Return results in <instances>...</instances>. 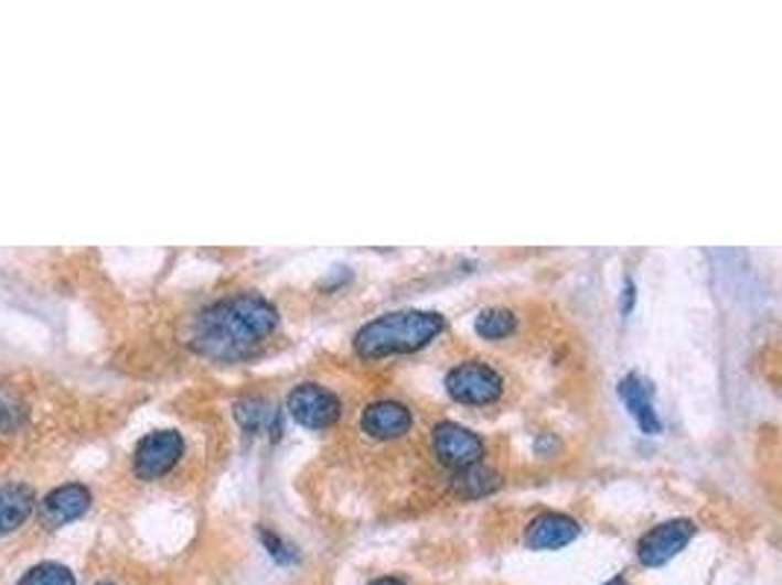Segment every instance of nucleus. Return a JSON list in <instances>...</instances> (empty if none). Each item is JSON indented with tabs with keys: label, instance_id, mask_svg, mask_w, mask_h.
Instances as JSON below:
<instances>
[{
	"label": "nucleus",
	"instance_id": "2eb2a0df",
	"mask_svg": "<svg viewBox=\"0 0 782 585\" xmlns=\"http://www.w3.org/2000/svg\"><path fill=\"white\" fill-rule=\"evenodd\" d=\"M454 486H458V492L463 495V498H484V495L495 492L499 489V477H495V472H490L486 466H472V468H463V472H454Z\"/></svg>",
	"mask_w": 782,
	"mask_h": 585
},
{
	"label": "nucleus",
	"instance_id": "f03ea898",
	"mask_svg": "<svg viewBox=\"0 0 782 585\" xmlns=\"http://www.w3.org/2000/svg\"><path fill=\"white\" fill-rule=\"evenodd\" d=\"M446 332V319L437 311H390L361 325L352 337V346L364 360L414 355L431 346Z\"/></svg>",
	"mask_w": 782,
	"mask_h": 585
},
{
	"label": "nucleus",
	"instance_id": "7ed1b4c3",
	"mask_svg": "<svg viewBox=\"0 0 782 585\" xmlns=\"http://www.w3.org/2000/svg\"><path fill=\"white\" fill-rule=\"evenodd\" d=\"M449 399L458 404H469V408H490L502 399L504 378L495 366L484 364V360H463V364L451 366L442 381Z\"/></svg>",
	"mask_w": 782,
	"mask_h": 585
},
{
	"label": "nucleus",
	"instance_id": "0eeeda50",
	"mask_svg": "<svg viewBox=\"0 0 782 585\" xmlns=\"http://www.w3.org/2000/svg\"><path fill=\"white\" fill-rule=\"evenodd\" d=\"M695 539V521L689 518H672L663 524L651 527L636 544V556L645 568H663L665 562L681 556L683 548Z\"/></svg>",
	"mask_w": 782,
	"mask_h": 585
},
{
	"label": "nucleus",
	"instance_id": "9b49d317",
	"mask_svg": "<svg viewBox=\"0 0 782 585\" xmlns=\"http://www.w3.org/2000/svg\"><path fill=\"white\" fill-rule=\"evenodd\" d=\"M619 399L630 410V416L639 424V431L647 433V436H656V433L663 431V419L654 410V390H651V383L642 375H624L621 378Z\"/></svg>",
	"mask_w": 782,
	"mask_h": 585
},
{
	"label": "nucleus",
	"instance_id": "412c9836",
	"mask_svg": "<svg viewBox=\"0 0 782 585\" xmlns=\"http://www.w3.org/2000/svg\"><path fill=\"white\" fill-rule=\"evenodd\" d=\"M607 585H628V579H624V577H615V579H610V583H607Z\"/></svg>",
	"mask_w": 782,
	"mask_h": 585
},
{
	"label": "nucleus",
	"instance_id": "6ab92c4d",
	"mask_svg": "<svg viewBox=\"0 0 782 585\" xmlns=\"http://www.w3.org/2000/svg\"><path fill=\"white\" fill-rule=\"evenodd\" d=\"M633 302H636V284H633V279H628L624 281V314L633 311Z\"/></svg>",
	"mask_w": 782,
	"mask_h": 585
},
{
	"label": "nucleus",
	"instance_id": "4be33fe9",
	"mask_svg": "<svg viewBox=\"0 0 782 585\" xmlns=\"http://www.w3.org/2000/svg\"><path fill=\"white\" fill-rule=\"evenodd\" d=\"M97 585H111V583H97Z\"/></svg>",
	"mask_w": 782,
	"mask_h": 585
},
{
	"label": "nucleus",
	"instance_id": "1a4fd4ad",
	"mask_svg": "<svg viewBox=\"0 0 782 585\" xmlns=\"http://www.w3.org/2000/svg\"><path fill=\"white\" fill-rule=\"evenodd\" d=\"M410 427H414V410L396 399L373 401V404H366V410L361 413V431H364L369 440H401L405 433H410Z\"/></svg>",
	"mask_w": 782,
	"mask_h": 585
},
{
	"label": "nucleus",
	"instance_id": "4468645a",
	"mask_svg": "<svg viewBox=\"0 0 782 585\" xmlns=\"http://www.w3.org/2000/svg\"><path fill=\"white\" fill-rule=\"evenodd\" d=\"M519 328V316L507 307H484L475 316V334L484 339H507Z\"/></svg>",
	"mask_w": 782,
	"mask_h": 585
},
{
	"label": "nucleus",
	"instance_id": "f3484780",
	"mask_svg": "<svg viewBox=\"0 0 782 585\" xmlns=\"http://www.w3.org/2000/svg\"><path fill=\"white\" fill-rule=\"evenodd\" d=\"M15 585H77V577L62 562H39Z\"/></svg>",
	"mask_w": 782,
	"mask_h": 585
},
{
	"label": "nucleus",
	"instance_id": "20e7f679",
	"mask_svg": "<svg viewBox=\"0 0 782 585\" xmlns=\"http://www.w3.org/2000/svg\"><path fill=\"white\" fill-rule=\"evenodd\" d=\"M288 413L306 431H325L341 422L343 401L323 383L302 381L288 396Z\"/></svg>",
	"mask_w": 782,
	"mask_h": 585
},
{
	"label": "nucleus",
	"instance_id": "a211bd4d",
	"mask_svg": "<svg viewBox=\"0 0 782 585\" xmlns=\"http://www.w3.org/2000/svg\"><path fill=\"white\" fill-rule=\"evenodd\" d=\"M258 539H261V544L267 548V553H270L272 560L281 562V565H288V562H297V553H293V548H290L281 535H276L272 530H267V527H258Z\"/></svg>",
	"mask_w": 782,
	"mask_h": 585
},
{
	"label": "nucleus",
	"instance_id": "aec40b11",
	"mask_svg": "<svg viewBox=\"0 0 782 585\" xmlns=\"http://www.w3.org/2000/svg\"><path fill=\"white\" fill-rule=\"evenodd\" d=\"M366 585H408V583L399 577H375L373 583H366Z\"/></svg>",
	"mask_w": 782,
	"mask_h": 585
},
{
	"label": "nucleus",
	"instance_id": "423d86ee",
	"mask_svg": "<svg viewBox=\"0 0 782 585\" xmlns=\"http://www.w3.org/2000/svg\"><path fill=\"white\" fill-rule=\"evenodd\" d=\"M431 448H435L437 463L451 472L478 466L486 454L484 440L458 422H437L431 431Z\"/></svg>",
	"mask_w": 782,
	"mask_h": 585
},
{
	"label": "nucleus",
	"instance_id": "9d476101",
	"mask_svg": "<svg viewBox=\"0 0 782 585\" xmlns=\"http://www.w3.org/2000/svg\"><path fill=\"white\" fill-rule=\"evenodd\" d=\"M580 535V524L566 512H539L525 527V548L531 551H560Z\"/></svg>",
	"mask_w": 782,
	"mask_h": 585
},
{
	"label": "nucleus",
	"instance_id": "39448f33",
	"mask_svg": "<svg viewBox=\"0 0 782 585\" xmlns=\"http://www.w3.org/2000/svg\"><path fill=\"white\" fill-rule=\"evenodd\" d=\"M185 454V440L179 431H153L147 433L144 440L136 445L132 454V472L138 480H159V477L171 475L179 466V459Z\"/></svg>",
	"mask_w": 782,
	"mask_h": 585
},
{
	"label": "nucleus",
	"instance_id": "f8f14e48",
	"mask_svg": "<svg viewBox=\"0 0 782 585\" xmlns=\"http://www.w3.org/2000/svg\"><path fill=\"white\" fill-rule=\"evenodd\" d=\"M35 512V495L24 484L0 486V535H12Z\"/></svg>",
	"mask_w": 782,
	"mask_h": 585
},
{
	"label": "nucleus",
	"instance_id": "f257e3e1",
	"mask_svg": "<svg viewBox=\"0 0 782 585\" xmlns=\"http://www.w3.org/2000/svg\"><path fill=\"white\" fill-rule=\"evenodd\" d=\"M279 332V307L258 293H235L191 319L188 346L214 364H238Z\"/></svg>",
	"mask_w": 782,
	"mask_h": 585
},
{
	"label": "nucleus",
	"instance_id": "dca6fc26",
	"mask_svg": "<svg viewBox=\"0 0 782 585\" xmlns=\"http://www.w3.org/2000/svg\"><path fill=\"white\" fill-rule=\"evenodd\" d=\"M26 404L12 387H0V436H12L24 427Z\"/></svg>",
	"mask_w": 782,
	"mask_h": 585
},
{
	"label": "nucleus",
	"instance_id": "6e6552de",
	"mask_svg": "<svg viewBox=\"0 0 782 585\" xmlns=\"http://www.w3.org/2000/svg\"><path fill=\"white\" fill-rule=\"evenodd\" d=\"M35 509H39V521L44 530H60L92 509V489L83 484H62L44 495L42 501L35 503Z\"/></svg>",
	"mask_w": 782,
	"mask_h": 585
},
{
	"label": "nucleus",
	"instance_id": "ddd939ff",
	"mask_svg": "<svg viewBox=\"0 0 782 585\" xmlns=\"http://www.w3.org/2000/svg\"><path fill=\"white\" fill-rule=\"evenodd\" d=\"M235 422L240 424L244 433H270L272 440L281 433V413L272 408L270 401L258 399V396H247V399L235 401Z\"/></svg>",
	"mask_w": 782,
	"mask_h": 585
}]
</instances>
